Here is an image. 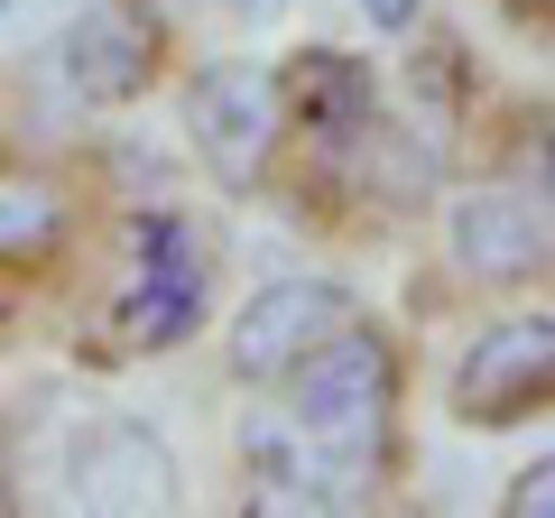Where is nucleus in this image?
Segmentation results:
<instances>
[{
    "mask_svg": "<svg viewBox=\"0 0 555 518\" xmlns=\"http://www.w3.org/2000/svg\"><path fill=\"white\" fill-rule=\"evenodd\" d=\"M65 500L75 509H177V454L139 417H93L65 444Z\"/></svg>",
    "mask_w": 555,
    "mask_h": 518,
    "instance_id": "nucleus-7",
    "label": "nucleus"
},
{
    "mask_svg": "<svg viewBox=\"0 0 555 518\" xmlns=\"http://www.w3.org/2000/svg\"><path fill=\"white\" fill-rule=\"evenodd\" d=\"M537 10H546V28H555V0H537Z\"/></svg>",
    "mask_w": 555,
    "mask_h": 518,
    "instance_id": "nucleus-16",
    "label": "nucleus"
},
{
    "mask_svg": "<svg viewBox=\"0 0 555 518\" xmlns=\"http://www.w3.org/2000/svg\"><path fill=\"white\" fill-rule=\"evenodd\" d=\"M56 241V195L47 185H0V259H28Z\"/></svg>",
    "mask_w": 555,
    "mask_h": 518,
    "instance_id": "nucleus-11",
    "label": "nucleus"
},
{
    "mask_svg": "<svg viewBox=\"0 0 555 518\" xmlns=\"http://www.w3.org/2000/svg\"><path fill=\"white\" fill-rule=\"evenodd\" d=\"M241 20H278V10H287V0H232Z\"/></svg>",
    "mask_w": 555,
    "mask_h": 518,
    "instance_id": "nucleus-15",
    "label": "nucleus"
},
{
    "mask_svg": "<svg viewBox=\"0 0 555 518\" xmlns=\"http://www.w3.org/2000/svg\"><path fill=\"white\" fill-rule=\"evenodd\" d=\"M158 47H167V28L149 0H83V20L56 38V83L75 102H93V112H120V102L149 93Z\"/></svg>",
    "mask_w": 555,
    "mask_h": 518,
    "instance_id": "nucleus-5",
    "label": "nucleus"
},
{
    "mask_svg": "<svg viewBox=\"0 0 555 518\" xmlns=\"http://www.w3.org/2000/svg\"><path fill=\"white\" fill-rule=\"evenodd\" d=\"M509 509H518V518H555V454L528 463V472L509 481Z\"/></svg>",
    "mask_w": 555,
    "mask_h": 518,
    "instance_id": "nucleus-13",
    "label": "nucleus"
},
{
    "mask_svg": "<svg viewBox=\"0 0 555 518\" xmlns=\"http://www.w3.org/2000/svg\"><path fill=\"white\" fill-rule=\"evenodd\" d=\"M444 241H454L463 279L509 287L555 250V222H546V204H537L528 185H473V195L454 204V222H444Z\"/></svg>",
    "mask_w": 555,
    "mask_h": 518,
    "instance_id": "nucleus-8",
    "label": "nucleus"
},
{
    "mask_svg": "<svg viewBox=\"0 0 555 518\" xmlns=\"http://www.w3.org/2000/svg\"><path fill=\"white\" fill-rule=\"evenodd\" d=\"M83 20V0H0V56H28V47L65 38Z\"/></svg>",
    "mask_w": 555,
    "mask_h": 518,
    "instance_id": "nucleus-12",
    "label": "nucleus"
},
{
    "mask_svg": "<svg viewBox=\"0 0 555 518\" xmlns=\"http://www.w3.org/2000/svg\"><path fill=\"white\" fill-rule=\"evenodd\" d=\"M278 130H287V83H269L259 65H204L185 83V140L232 195H250L269 177Z\"/></svg>",
    "mask_w": 555,
    "mask_h": 518,
    "instance_id": "nucleus-3",
    "label": "nucleus"
},
{
    "mask_svg": "<svg viewBox=\"0 0 555 518\" xmlns=\"http://www.w3.org/2000/svg\"><path fill=\"white\" fill-rule=\"evenodd\" d=\"M537 407H555V324L546 315L491 324L454 371V417L463 426H518Z\"/></svg>",
    "mask_w": 555,
    "mask_h": 518,
    "instance_id": "nucleus-6",
    "label": "nucleus"
},
{
    "mask_svg": "<svg viewBox=\"0 0 555 518\" xmlns=\"http://www.w3.org/2000/svg\"><path fill=\"white\" fill-rule=\"evenodd\" d=\"M352 10H361V20L379 28V38H408V28L426 20V0H352Z\"/></svg>",
    "mask_w": 555,
    "mask_h": 518,
    "instance_id": "nucleus-14",
    "label": "nucleus"
},
{
    "mask_svg": "<svg viewBox=\"0 0 555 518\" xmlns=\"http://www.w3.org/2000/svg\"><path fill=\"white\" fill-rule=\"evenodd\" d=\"M241 454H250L259 509H361V472H352V463H334L297 417H287V426L259 417L250 436H241Z\"/></svg>",
    "mask_w": 555,
    "mask_h": 518,
    "instance_id": "nucleus-9",
    "label": "nucleus"
},
{
    "mask_svg": "<svg viewBox=\"0 0 555 518\" xmlns=\"http://www.w3.org/2000/svg\"><path fill=\"white\" fill-rule=\"evenodd\" d=\"M352 315H361L352 287H334V279H269L232 315V342H222V352H232V379H287L297 361H315Z\"/></svg>",
    "mask_w": 555,
    "mask_h": 518,
    "instance_id": "nucleus-4",
    "label": "nucleus"
},
{
    "mask_svg": "<svg viewBox=\"0 0 555 518\" xmlns=\"http://www.w3.org/2000/svg\"><path fill=\"white\" fill-rule=\"evenodd\" d=\"M204 324V241L177 213L130 222V287L112 297V342L120 352H167Z\"/></svg>",
    "mask_w": 555,
    "mask_h": 518,
    "instance_id": "nucleus-2",
    "label": "nucleus"
},
{
    "mask_svg": "<svg viewBox=\"0 0 555 518\" xmlns=\"http://www.w3.org/2000/svg\"><path fill=\"white\" fill-rule=\"evenodd\" d=\"M287 130H306V140L324 148H352L379 130V83L361 56H334V47H306L297 65H287Z\"/></svg>",
    "mask_w": 555,
    "mask_h": 518,
    "instance_id": "nucleus-10",
    "label": "nucleus"
},
{
    "mask_svg": "<svg viewBox=\"0 0 555 518\" xmlns=\"http://www.w3.org/2000/svg\"><path fill=\"white\" fill-rule=\"evenodd\" d=\"M287 417H297L334 463H352V472L371 481L379 454H389V426H398V352H389V334L352 315L315 361L287 371Z\"/></svg>",
    "mask_w": 555,
    "mask_h": 518,
    "instance_id": "nucleus-1",
    "label": "nucleus"
}]
</instances>
